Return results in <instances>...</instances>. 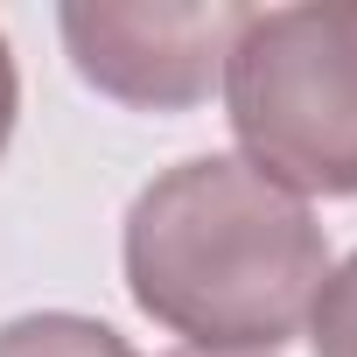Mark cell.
I'll return each instance as SVG.
<instances>
[{"instance_id":"5","label":"cell","mask_w":357,"mask_h":357,"mask_svg":"<svg viewBox=\"0 0 357 357\" xmlns=\"http://www.w3.org/2000/svg\"><path fill=\"white\" fill-rule=\"evenodd\" d=\"M301 329H308V350L315 357H357V252L322 273Z\"/></svg>"},{"instance_id":"1","label":"cell","mask_w":357,"mask_h":357,"mask_svg":"<svg viewBox=\"0 0 357 357\" xmlns=\"http://www.w3.org/2000/svg\"><path fill=\"white\" fill-rule=\"evenodd\" d=\"M126 294L183 350H280L329 273L315 211L245 154H190L126 211Z\"/></svg>"},{"instance_id":"7","label":"cell","mask_w":357,"mask_h":357,"mask_svg":"<svg viewBox=\"0 0 357 357\" xmlns=\"http://www.w3.org/2000/svg\"><path fill=\"white\" fill-rule=\"evenodd\" d=\"M168 357H266V350H168Z\"/></svg>"},{"instance_id":"4","label":"cell","mask_w":357,"mask_h":357,"mask_svg":"<svg viewBox=\"0 0 357 357\" xmlns=\"http://www.w3.org/2000/svg\"><path fill=\"white\" fill-rule=\"evenodd\" d=\"M0 357H140V350L112 322H98V315L43 308V315L0 322Z\"/></svg>"},{"instance_id":"3","label":"cell","mask_w":357,"mask_h":357,"mask_svg":"<svg viewBox=\"0 0 357 357\" xmlns=\"http://www.w3.org/2000/svg\"><path fill=\"white\" fill-rule=\"evenodd\" d=\"M63 50L98 98L133 112H190L225 91V56L245 29L231 0H70L56 8Z\"/></svg>"},{"instance_id":"2","label":"cell","mask_w":357,"mask_h":357,"mask_svg":"<svg viewBox=\"0 0 357 357\" xmlns=\"http://www.w3.org/2000/svg\"><path fill=\"white\" fill-rule=\"evenodd\" d=\"M238 154L280 190L357 197V0L245 8L225 56Z\"/></svg>"},{"instance_id":"6","label":"cell","mask_w":357,"mask_h":357,"mask_svg":"<svg viewBox=\"0 0 357 357\" xmlns=\"http://www.w3.org/2000/svg\"><path fill=\"white\" fill-rule=\"evenodd\" d=\"M15 112H22V77H15L8 36H0V154H8V140H15Z\"/></svg>"}]
</instances>
